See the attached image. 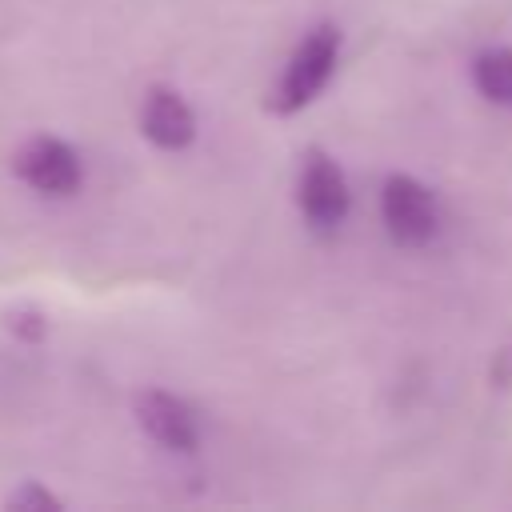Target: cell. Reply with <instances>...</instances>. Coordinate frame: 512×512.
<instances>
[{
  "mask_svg": "<svg viewBox=\"0 0 512 512\" xmlns=\"http://www.w3.org/2000/svg\"><path fill=\"white\" fill-rule=\"evenodd\" d=\"M336 52H340V32L332 24H316L312 32H304V40L296 44L276 92H272V108L276 112H296L304 108L332 76L336 68Z\"/></svg>",
  "mask_w": 512,
  "mask_h": 512,
  "instance_id": "obj_1",
  "label": "cell"
},
{
  "mask_svg": "<svg viewBox=\"0 0 512 512\" xmlns=\"http://www.w3.org/2000/svg\"><path fill=\"white\" fill-rule=\"evenodd\" d=\"M380 212H384V228L396 244L404 248H420L432 240L436 232V200L432 192L412 180V176H388L384 180V196H380Z\"/></svg>",
  "mask_w": 512,
  "mask_h": 512,
  "instance_id": "obj_2",
  "label": "cell"
},
{
  "mask_svg": "<svg viewBox=\"0 0 512 512\" xmlns=\"http://www.w3.org/2000/svg\"><path fill=\"white\" fill-rule=\"evenodd\" d=\"M296 204L316 228H336L348 216V180L332 156L308 152L296 184Z\"/></svg>",
  "mask_w": 512,
  "mask_h": 512,
  "instance_id": "obj_3",
  "label": "cell"
},
{
  "mask_svg": "<svg viewBox=\"0 0 512 512\" xmlns=\"http://www.w3.org/2000/svg\"><path fill=\"white\" fill-rule=\"evenodd\" d=\"M16 176L44 196H72L80 188V160L56 136H32L16 152Z\"/></svg>",
  "mask_w": 512,
  "mask_h": 512,
  "instance_id": "obj_4",
  "label": "cell"
},
{
  "mask_svg": "<svg viewBox=\"0 0 512 512\" xmlns=\"http://www.w3.org/2000/svg\"><path fill=\"white\" fill-rule=\"evenodd\" d=\"M136 420L160 448H172V452H192L196 448V416L172 392H160V388L144 392L136 400Z\"/></svg>",
  "mask_w": 512,
  "mask_h": 512,
  "instance_id": "obj_5",
  "label": "cell"
},
{
  "mask_svg": "<svg viewBox=\"0 0 512 512\" xmlns=\"http://www.w3.org/2000/svg\"><path fill=\"white\" fill-rule=\"evenodd\" d=\"M140 128L144 136L156 144V148H188L192 136H196V116L188 108V100L172 88H152L144 96V108H140Z\"/></svg>",
  "mask_w": 512,
  "mask_h": 512,
  "instance_id": "obj_6",
  "label": "cell"
},
{
  "mask_svg": "<svg viewBox=\"0 0 512 512\" xmlns=\"http://www.w3.org/2000/svg\"><path fill=\"white\" fill-rule=\"evenodd\" d=\"M472 84L492 104H512V48H484L472 60Z\"/></svg>",
  "mask_w": 512,
  "mask_h": 512,
  "instance_id": "obj_7",
  "label": "cell"
},
{
  "mask_svg": "<svg viewBox=\"0 0 512 512\" xmlns=\"http://www.w3.org/2000/svg\"><path fill=\"white\" fill-rule=\"evenodd\" d=\"M8 508H16V512H48V508H60V500L48 488H40V484L28 480L20 492L8 496Z\"/></svg>",
  "mask_w": 512,
  "mask_h": 512,
  "instance_id": "obj_8",
  "label": "cell"
},
{
  "mask_svg": "<svg viewBox=\"0 0 512 512\" xmlns=\"http://www.w3.org/2000/svg\"><path fill=\"white\" fill-rule=\"evenodd\" d=\"M16 320H20V324H12V328H20V332H24V336H28V340H36V336H40V332H44V320H40V316H36V312H20V316H16Z\"/></svg>",
  "mask_w": 512,
  "mask_h": 512,
  "instance_id": "obj_9",
  "label": "cell"
}]
</instances>
